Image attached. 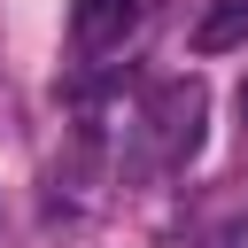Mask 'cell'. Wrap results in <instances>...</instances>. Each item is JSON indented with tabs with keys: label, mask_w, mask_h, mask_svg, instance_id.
Masks as SVG:
<instances>
[{
	"label": "cell",
	"mask_w": 248,
	"mask_h": 248,
	"mask_svg": "<svg viewBox=\"0 0 248 248\" xmlns=\"http://www.w3.org/2000/svg\"><path fill=\"white\" fill-rule=\"evenodd\" d=\"M70 31L85 54H116L140 31V0H70Z\"/></svg>",
	"instance_id": "7a4b0ae2"
},
{
	"label": "cell",
	"mask_w": 248,
	"mask_h": 248,
	"mask_svg": "<svg viewBox=\"0 0 248 248\" xmlns=\"http://www.w3.org/2000/svg\"><path fill=\"white\" fill-rule=\"evenodd\" d=\"M202 124H209V85L202 78H163L132 124V178H155V170H178L194 147H202Z\"/></svg>",
	"instance_id": "6da1fadb"
},
{
	"label": "cell",
	"mask_w": 248,
	"mask_h": 248,
	"mask_svg": "<svg viewBox=\"0 0 248 248\" xmlns=\"http://www.w3.org/2000/svg\"><path fill=\"white\" fill-rule=\"evenodd\" d=\"M248 39V0H217V8H202V23H194V54H225V46H240Z\"/></svg>",
	"instance_id": "3957f363"
},
{
	"label": "cell",
	"mask_w": 248,
	"mask_h": 248,
	"mask_svg": "<svg viewBox=\"0 0 248 248\" xmlns=\"http://www.w3.org/2000/svg\"><path fill=\"white\" fill-rule=\"evenodd\" d=\"M240 248H248V232H240Z\"/></svg>",
	"instance_id": "5b68a950"
},
{
	"label": "cell",
	"mask_w": 248,
	"mask_h": 248,
	"mask_svg": "<svg viewBox=\"0 0 248 248\" xmlns=\"http://www.w3.org/2000/svg\"><path fill=\"white\" fill-rule=\"evenodd\" d=\"M240 116H248V93H240Z\"/></svg>",
	"instance_id": "277c9868"
}]
</instances>
